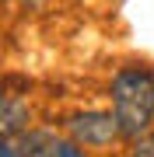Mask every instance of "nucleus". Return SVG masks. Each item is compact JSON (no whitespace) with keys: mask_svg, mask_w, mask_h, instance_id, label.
Masks as SVG:
<instances>
[{"mask_svg":"<svg viewBox=\"0 0 154 157\" xmlns=\"http://www.w3.org/2000/svg\"><path fill=\"white\" fill-rule=\"evenodd\" d=\"M130 157H154V129H147L144 136L130 143Z\"/></svg>","mask_w":154,"mask_h":157,"instance_id":"39448f33","label":"nucleus"},{"mask_svg":"<svg viewBox=\"0 0 154 157\" xmlns=\"http://www.w3.org/2000/svg\"><path fill=\"white\" fill-rule=\"evenodd\" d=\"M18 147L25 150V157H56L60 140L49 133V129H28V133L18 136Z\"/></svg>","mask_w":154,"mask_h":157,"instance_id":"20e7f679","label":"nucleus"},{"mask_svg":"<svg viewBox=\"0 0 154 157\" xmlns=\"http://www.w3.org/2000/svg\"><path fill=\"white\" fill-rule=\"evenodd\" d=\"M56 157H88V147H81L77 140H60V147H56Z\"/></svg>","mask_w":154,"mask_h":157,"instance_id":"423d86ee","label":"nucleus"},{"mask_svg":"<svg viewBox=\"0 0 154 157\" xmlns=\"http://www.w3.org/2000/svg\"><path fill=\"white\" fill-rule=\"evenodd\" d=\"M67 136L77 140L81 147H91V150H105V147L123 140V126L116 119L112 108H84V112H74L67 119Z\"/></svg>","mask_w":154,"mask_h":157,"instance_id":"f03ea898","label":"nucleus"},{"mask_svg":"<svg viewBox=\"0 0 154 157\" xmlns=\"http://www.w3.org/2000/svg\"><path fill=\"white\" fill-rule=\"evenodd\" d=\"M28 129H32L28 101H21L18 94H4V101H0V133H4L7 140H18V136L28 133Z\"/></svg>","mask_w":154,"mask_h":157,"instance_id":"7ed1b4c3","label":"nucleus"},{"mask_svg":"<svg viewBox=\"0 0 154 157\" xmlns=\"http://www.w3.org/2000/svg\"><path fill=\"white\" fill-rule=\"evenodd\" d=\"M109 98H112V112L123 126V136L126 140L144 136L154 122V70L144 63L119 67L112 77V87H109Z\"/></svg>","mask_w":154,"mask_h":157,"instance_id":"f257e3e1","label":"nucleus"},{"mask_svg":"<svg viewBox=\"0 0 154 157\" xmlns=\"http://www.w3.org/2000/svg\"><path fill=\"white\" fill-rule=\"evenodd\" d=\"M0 157H25V150L18 147V140H7V136H4V143H0Z\"/></svg>","mask_w":154,"mask_h":157,"instance_id":"0eeeda50","label":"nucleus"},{"mask_svg":"<svg viewBox=\"0 0 154 157\" xmlns=\"http://www.w3.org/2000/svg\"><path fill=\"white\" fill-rule=\"evenodd\" d=\"M25 4H42V0H25Z\"/></svg>","mask_w":154,"mask_h":157,"instance_id":"6e6552de","label":"nucleus"}]
</instances>
